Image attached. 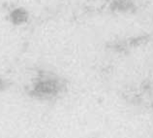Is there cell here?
Segmentation results:
<instances>
[{
    "label": "cell",
    "mask_w": 153,
    "mask_h": 138,
    "mask_svg": "<svg viewBox=\"0 0 153 138\" xmlns=\"http://www.w3.org/2000/svg\"><path fill=\"white\" fill-rule=\"evenodd\" d=\"M28 17H29L28 12L23 8H17L10 15L11 22L16 26H19V24L26 22L28 21Z\"/></svg>",
    "instance_id": "1"
},
{
    "label": "cell",
    "mask_w": 153,
    "mask_h": 138,
    "mask_svg": "<svg viewBox=\"0 0 153 138\" xmlns=\"http://www.w3.org/2000/svg\"><path fill=\"white\" fill-rule=\"evenodd\" d=\"M133 2L131 0H114L111 4L114 11H127L132 8Z\"/></svg>",
    "instance_id": "2"
},
{
    "label": "cell",
    "mask_w": 153,
    "mask_h": 138,
    "mask_svg": "<svg viewBox=\"0 0 153 138\" xmlns=\"http://www.w3.org/2000/svg\"><path fill=\"white\" fill-rule=\"evenodd\" d=\"M36 88H37V91H39L42 93H54L56 92L57 87L52 82H44L39 84Z\"/></svg>",
    "instance_id": "3"
}]
</instances>
